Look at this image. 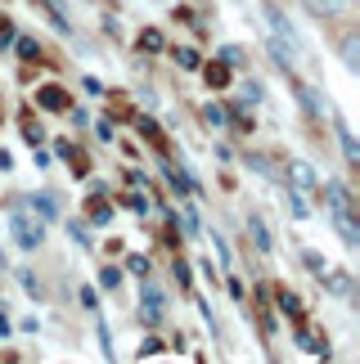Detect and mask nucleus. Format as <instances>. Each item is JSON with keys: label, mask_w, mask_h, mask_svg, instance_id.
<instances>
[{"label": "nucleus", "mask_w": 360, "mask_h": 364, "mask_svg": "<svg viewBox=\"0 0 360 364\" xmlns=\"http://www.w3.org/2000/svg\"><path fill=\"white\" fill-rule=\"evenodd\" d=\"M261 27H266V46L275 54V63H280V68H293L297 63V36H293V27H288V18H284L280 9L261 5Z\"/></svg>", "instance_id": "1"}, {"label": "nucleus", "mask_w": 360, "mask_h": 364, "mask_svg": "<svg viewBox=\"0 0 360 364\" xmlns=\"http://www.w3.org/2000/svg\"><path fill=\"white\" fill-rule=\"evenodd\" d=\"M14 239H18V247H36L41 239H46V220H32L27 212H14Z\"/></svg>", "instance_id": "2"}, {"label": "nucleus", "mask_w": 360, "mask_h": 364, "mask_svg": "<svg viewBox=\"0 0 360 364\" xmlns=\"http://www.w3.org/2000/svg\"><path fill=\"white\" fill-rule=\"evenodd\" d=\"M302 5H307V9L315 14V18H342L351 0H302Z\"/></svg>", "instance_id": "3"}, {"label": "nucleus", "mask_w": 360, "mask_h": 364, "mask_svg": "<svg viewBox=\"0 0 360 364\" xmlns=\"http://www.w3.org/2000/svg\"><path fill=\"white\" fill-rule=\"evenodd\" d=\"M36 104H41V108H50V113H63V108L73 104V100H68L59 86H46V90H36Z\"/></svg>", "instance_id": "4"}, {"label": "nucleus", "mask_w": 360, "mask_h": 364, "mask_svg": "<svg viewBox=\"0 0 360 364\" xmlns=\"http://www.w3.org/2000/svg\"><path fill=\"white\" fill-rule=\"evenodd\" d=\"M140 315L149 319V324H154V319L162 315V292H158L154 284H144V297H140Z\"/></svg>", "instance_id": "5"}, {"label": "nucleus", "mask_w": 360, "mask_h": 364, "mask_svg": "<svg viewBox=\"0 0 360 364\" xmlns=\"http://www.w3.org/2000/svg\"><path fill=\"white\" fill-rule=\"evenodd\" d=\"M203 77H207V86H212V90H226L230 86V63L226 59H221V63H207Z\"/></svg>", "instance_id": "6"}, {"label": "nucleus", "mask_w": 360, "mask_h": 364, "mask_svg": "<svg viewBox=\"0 0 360 364\" xmlns=\"http://www.w3.org/2000/svg\"><path fill=\"white\" fill-rule=\"evenodd\" d=\"M334 220H338V234H342V243H347V247H356V243H360V230H356L351 212H334Z\"/></svg>", "instance_id": "7"}, {"label": "nucleus", "mask_w": 360, "mask_h": 364, "mask_svg": "<svg viewBox=\"0 0 360 364\" xmlns=\"http://www.w3.org/2000/svg\"><path fill=\"white\" fill-rule=\"evenodd\" d=\"M288 176H293V185H297V189H311V185H315L311 162H293V166H288Z\"/></svg>", "instance_id": "8"}, {"label": "nucleus", "mask_w": 360, "mask_h": 364, "mask_svg": "<svg viewBox=\"0 0 360 364\" xmlns=\"http://www.w3.org/2000/svg\"><path fill=\"white\" fill-rule=\"evenodd\" d=\"M32 212H41V220L59 216V203H54V193H36V198H32Z\"/></svg>", "instance_id": "9"}, {"label": "nucleus", "mask_w": 360, "mask_h": 364, "mask_svg": "<svg viewBox=\"0 0 360 364\" xmlns=\"http://www.w3.org/2000/svg\"><path fill=\"white\" fill-rule=\"evenodd\" d=\"M342 63H347L351 73L360 68V36H347V41H342Z\"/></svg>", "instance_id": "10"}, {"label": "nucleus", "mask_w": 360, "mask_h": 364, "mask_svg": "<svg viewBox=\"0 0 360 364\" xmlns=\"http://www.w3.org/2000/svg\"><path fill=\"white\" fill-rule=\"evenodd\" d=\"M248 230H253V239H257V247H261V252H270V234H266V225H261V216L248 220Z\"/></svg>", "instance_id": "11"}, {"label": "nucleus", "mask_w": 360, "mask_h": 364, "mask_svg": "<svg viewBox=\"0 0 360 364\" xmlns=\"http://www.w3.org/2000/svg\"><path fill=\"white\" fill-rule=\"evenodd\" d=\"M280 311H284V315H293V319H302V301L293 297V292H280Z\"/></svg>", "instance_id": "12"}, {"label": "nucleus", "mask_w": 360, "mask_h": 364, "mask_svg": "<svg viewBox=\"0 0 360 364\" xmlns=\"http://www.w3.org/2000/svg\"><path fill=\"white\" fill-rule=\"evenodd\" d=\"M140 50H162V32H158V27L140 32Z\"/></svg>", "instance_id": "13"}, {"label": "nucleus", "mask_w": 360, "mask_h": 364, "mask_svg": "<svg viewBox=\"0 0 360 364\" xmlns=\"http://www.w3.org/2000/svg\"><path fill=\"white\" fill-rule=\"evenodd\" d=\"M203 122H207V126H226V108L207 104V108H203Z\"/></svg>", "instance_id": "14"}, {"label": "nucleus", "mask_w": 360, "mask_h": 364, "mask_svg": "<svg viewBox=\"0 0 360 364\" xmlns=\"http://www.w3.org/2000/svg\"><path fill=\"white\" fill-rule=\"evenodd\" d=\"M171 59L180 68H198V54H194V50H171Z\"/></svg>", "instance_id": "15"}, {"label": "nucleus", "mask_w": 360, "mask_h": 364, "mask_svg": "<svg viewBox=\"0 0 360 364\" xmlns=\"http://www.w3.org/2000/svg\"><path fill=\"white\" fill-rule=\"evenodd\" d=\"M18 54H23V59H36V54H41V46H36L32 36H18Z\"/></svg>", "instance_id": "16"}, {"label": "nucleus", "mask_w": 360, "mask_h": 364, "mask_svg": "<svg viewBox=\"0 0 360 364\" xmlns=\"http://www.w3.org/2000/svg\"><path fill=\"white\" fill-rule=\"evenodd\" d=\"M122 203H127L131 212H149V198H144V193H127V198H122Z\"/></svg>", "instance_id": "17"}, {"label": "nucleus", "mask_w": 360, "mask_h": 364, "mask_svg": "<svg viewBox=\"0 0 360 364\" xmlns=\"http://www.w3.org/2000/svg\"><path fill=\"white\" fill-rule=\"evenodd\" d=\"M117 279H122V270H113V265H104V270H100V284L104 288H117Z\"/></svg>", "instance_id": "18"}, {"label": "nucleus", "mask_w": 360, "mask_h": 364, "mask_svg": "<svg viewBox=\"0 0 360 364\" xmlns=\"http://www.w3.org/2000/svg\"><path fill=\"white\" fill-rule=\"evenodd\" d=\"M307 265H311V270H315V274H324V270H329V265H324V257H320V252H307Z\"/></svg>", "instance_id": "19"}, {"label": "nucleus", "mask_w": 360, "mask_h": 364, "mask_svg": "<svg viewBox=\"0 0 360 364\" xmlns=\"http://www.w3.org/2000/svg\"><path fill=\"white\" fill-rule=\"evenodd\" d=\"M158 351H162L158 338H144V342H140V360H144V355H158Z\"/></svg>", "instance_id": "20"}, {"label": "nucleus", "mask_w": 360, "mask_h": 364, "mask_svg": "<svg viewBox=\"0 0 360 364\" xmlns=\"http://www.w3.org/2000/svg\"><path fill=\"white\" fill-rule=\"evenodd\" d=\"M23 139H27V144H41V126L27 122V126H23Z\"/></svg>", "instance_id": "21"}, {"label": "nucleus", "mask_w": 360, "mask_h": 364, "mask_svg": "<svg viewBox=\"0 0 360 364\" xmlns=\"http://www.w3.org/2000/svg\"><path fill=\"white\" fill-rule=\"evenodd\" d=\"M140 135H144V139H154V144H158V139H162V135H158V126H154V122H140Z\"/></svg>", "instance_id": "22"}, {"label": "nucleus", "mask_w": 360, "mask_h": 364, "mask_svg": "<svg viewBox=\"0 0 360 364\" xmlns=\"http://www.w3.org/2000/svg\"><path fill=\"white\" fill-rule=\"evenodd\" d=\"M127 265H131V270H135V274H140V279H144V274H149V261H144V257H131V261H127Z\"/></svg>", "instance_id": "23"}, {"label": "nucleus", "mask_w": 360, "mask_h": 364, "mask_svg": "<svg viewBox=\"0 0 360 364\" xmlns=\"http://www.w3.org/2000/svg\"><path fill=\"white\" fill-rule=\"evenodd\" d=\"M221 59H226V63H239V59H243V50H234V46H226V50H221Z\"/></svg>", "instance_id": "24"}, {"label": "nucleus", "mask_w": 360, "mask_h": 364, "mask_svg": "<svg viewBox=\"0 0 360 364\" xmlns=\"http://www.w3.org/2000/svg\"><path fill=\"white\" fill-rule=\"evenodd\" d=\"M73 176H90V162L86 158H73Z\"/></svg>", "instance_id": "25"}, {"label": "nucleus", "mask_w": 360, "mask_h": 364, "mask_svg": "<svg viewBox=\"0 0 360 364\" xmlns=\"http://www.w3.org/2000/svg\"><path fill=\"white\" fill-rule=\"evenodd\" d=\"M9 41H14V27H9V23H0V46H9Z\"/></svg>", "instance_id": "26"}]
</instances>
